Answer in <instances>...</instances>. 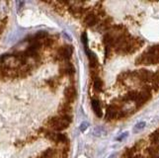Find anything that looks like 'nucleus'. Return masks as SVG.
Instances as JSON below:
<instances>
[{
  "mask_svg": "<svg viewBox=\"0 0 159 158\" xmlns=\"http://www.w3.org/2000/svg\"><path fill=\"white\" fill-rule=\"evenodd\" d=\"M70 122H71V117L58 116V117H53L48 120V126L54 130H62L69 126Z\"/></svg>",
  "mask_w": 159,
  "mask_h": 158,
  "instance_id": "nucleus-1",
  "label": "nucleus"
},
{
  "mask_svg": "<svg viewBox=\"0 0 159 158\" xmlns=\"http://www.w3.org/2000/svg\"><path fill=\"white\" fill-rule=\"evenodd\" d=\"M131 75L134 76L135 78L139 79L142 82H148V81H151L152 82L153 77H154V74L145 69H140L139 71H134Z\"/></svg>",
  "mask_w": 159,
  "mask_h": 158,
  "instance_id": "nucleus-2",
  "label": "nucleus"
},
{
  "mask_svg": "<svg viewBox=\"0 0 159 158\" xmlns=\"http://www.w3.org/2000/svg\"><path fill=\"white\" fill-rule=\"evenodd\" d=\"M72 52H73V47L71 46L61 47L57 51V58L62 59V61H66V59H69L70 56H72Z\"/></svg>",
  "mask_w": 159,
  "mask_h": 158,
  "instance_id": "nucleus-3",
  "label": "nucleus"
},
{
  "mask_svg": "<svg viewBox=\"0 0 159 158\" xmlns=\"http://www.w3.org/2000/svg\"><path fill=\"white\" fill-rule=\"evenodd\" d=\"M64 97L67 103H71L75 100L76 98V90L73 86H68L64 90Z\"/></svg>",
  "mask_w": 159,
  "mask_h": 158,
  "instance_id": "nucleus-4",
  "label": "nucleus"
},
{
  "mask_svg": "<svg viewBox=\"0 0 159 158\" xmlns=\"http://www.w3.org/2000/svg\"><path fill=\"white\" fill-rule=\"evenodd\" d=\"M97 22H98V17L94 14V13H89V14H87L86 15V17L84 19V23L86 26H88V27H92V26H94L97 24Z\"/></svg>",
  "mask_w": 159,
  "mask_h": 158,
  "instance_id": "nucleus-5",
  "label": "nucleus"
},
{
  "mask_svg": "<svg viewBox=\"0 0 159 158\" xmlns=\"http://www.w3.org/2000/svg\"><path fill=\"white\" fill-rule=\"evenodd\" d=\"M48 138L53 141H56V142H64V140L66 139L63 134L57 133H48Z\"/></svg>",
  "mask_w": 159,
  "mask_h": 158,
  "instance_id": "nucleus-6",
  "label": "nucleus"
},
{
  "mask_svg": "<svg viewBox=\"0 0 159 158\" xmlns=\"http://www.w3.org/2000/svg\"><path fill=\"white\" fill-rule=\"evenodd\" d=\"M92 108H93V111H94L95 114L97 115V117L101 118L103 116L101 105H100V103H99V101H98V100H96V99L92 100Z\"/></svg>",
  "mask_w": 159,
  "mask_h": 158,
  "instance_id": "nucleus-7",
  "label": "nucleus"
},
{
  "mask_svg": "<svg viewBox=\"0 0 159 158\" xmlns=\"http://www.w3.org/2000/svg\"><path fill=\"white\" fill-rule=\"evenodd\" d=\"M86 52L88 54V57H89V62H90V66L93 68V67H96L98 65V59H97V56L94 52H92L88 50H86Z\"/></svg>",
  "mask_w": 159,
  "mask_h": 158,
  "instance_id": "nucleus-8",
  "label": "nucleus"
},
{
  "mask_svg": "<svg viewBox=\"0 0 159 158\" xmlns=\"http://www.w3.org/2000/svg\"><path fill=\"white\" fill-rule=\"evenodd\" d=\"M61 72H63L64 74H73L74 73V68L72 66V64L70 63H64L61 65Z\"/></svg>",
  "mask_w": 159,
  "mask_h": 158,
  "instance_id": "nucleus-9",
  "label": "nucleus"
},
{
  "mask_svg": "<svg viewBox=\"0 0 159 158\" xmlns=\"http://www.w3.org/2000/svg\"><path fill=\"white\" fill-rule=\"evenodd\" d=\"M56 153H57L56 150L50 148V149H47L45 152H43L40 158H53L54 155H56Z\"/></svg>",
  "mask_w": 159,
  "mask_h": 158,
  "instance_id": "nucleus-10",
  "label": "nucleus"
},
{
  "mask_svg": "<svg viewBox=\"0 0 159 158\" xmlns=\"http://www.w3.org/2000/svg\"><path fill=\"white\" fill-rule=\"evenodd\" d=\"M93 86H94L95 91L100 92L102 90V88H103V82H102V81L99 78H95V80H94V85H93Z\"/></svg>",
  "mask_w": 159,
  "mask_h": 158,
  "instance_id": "nucleus-11",
  "label": "nucleus"
},
{
  "mask_svg": "<svg viewBox=\"0 0 159 158\" xmlns=\"http://www.w3.org/2000/svg\"><path fill=\"white\" fill-rule=\"evenodd\" d=\"M82 42H83L84 46H85L86 50H87V36H86V34H83V35H82Z\"/></svg>",
  "mask_w": 159,
  "mask_h": 158,
  "instance_id": "nucleus-12",
  "label": "nucleus"
},
{
  "mask_svg": "<svg viewBox=\"0 0 159 158\" xmlns=\"http://www.w3.org/2000/svg\"><path fill=\"white\" fill-rule=\"evenodd\" d=\"M87 127H88V124H87V123H83V124H82L81 126H80V129L82 130V132H83V130L86 129Z\"/></svg>",
  "mask_w": 159,
  "mask_h": 158,
  "instance_id": "nucleus-13",
  "label": "nucleus"
},
{
  "mask_svg": "<svg viewBox=\"0 0 159 158\" xmlns=\"http://www.w3.org/2000/svg\"><path fill=\"white\" fill-rule=\"evenodd\" d=\"M131 158H143V157H140V156H133Z\"/></svg>",
  "mask_w": 159,
  "mask_h": 158,
  "instance_id": "nucleus-14",
  "label": "nucleus"
}]
</instances>
